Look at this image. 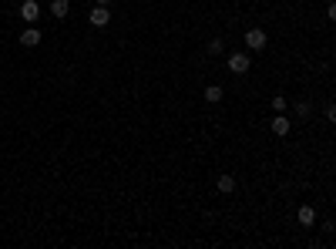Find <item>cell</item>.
I'll return each instance as SVG.
<instances>
[{
  "instance_id": "13",
  "label": "cell",
  "mask_w": 336,
  "mask_h": 249,
  "mask_svg": "<svg viewBox=\"0 0 336 249\" xmlns=\"http://www.w3.org/2000/svg\"><path fill=\"white\" fill-rule=\"evenodd\" d=\"M296 115L306 118V115H309V101H296Z\"/></svg>"
},
{
  "instance_id": "12",
  "label": "cell",
  "mask_w": 336,
  "mask_h": 249,
  "mask_svg": "<svg viewBox=\"0 0 336 249\" xmlns=\"http://www.w3.org/2000/svg\"><path fill=\"white\" fill-rule=\"evenodd\" d=\"M272 108H276V111H286V108H289V101H286L282 95H276V98H272Z\"/></svg>"
},
{
  "instance_id": "6",
  "label": "cell",
  "mask_w": 336,
  "mask_h": 249,
  "mask_svg": "<svg viewBox=\"0 0 336 249\" xmlns=\"http://www.w3.org/2000/svg\"><path fill=\"white\" fill-rule=\"evenodd\" d=\"M20 44H24V48H37V44H40V31H37V27H24V31H20Z\"/></svg>"
},
{
  "instance_id": "10",
  "label": "cell",
  "mask_w": 336,
  "mask_h": 249,
  "mask_svg": "<svg viewBox=\"0 0 336 249\" xmlns=\"http://www.w3.org/2000/svg\"><path fill=\"white\" fill-rule=\"evenodd\" d=\"M205 101H212V105L222 101V88H219V84H208V88H205Z\"/></svg>"
},
{
  "instance_id": "7",
  "label": "cell",
  "mask_w": 336,
  "mask_h": 249,
  "mask_svg": "<svg viewBox=\"0 0 336 249\" xmlns=\"http://www.w3.org/2000/svg\"><path fill=\"white\" fill-rule=\"evenodd\" d=\"M51 17H57V20H64L67 14H71V4H67V0H51Z\"/></svg>"
},
{
  "instance_id": "5",
  "label": "cell",
  "mask_w": 336,
  "mask_h": 249,
  "mask_svg": "<svg viewBox=\"0 0 336 249\" xmlns=\"http://www.w3.org/2000/svg\"><path fill=\"white\" fill-rule=\"evenodd\" d=\"M20 17H24L27 24H34V20L40 17V4L37 0H24V4H20Z\"/></svg>"
},
{
  "instance_id": "4",
  "label": "cell",
  "mask_w": 336,
  "mask_h": 249,
  "mask_svg": "<svg viewBox=\"0 0 336 249\" xmlns=\"http://www.w3.org/2000/svg\"><path fill=\"white\" fill-rule=\"evenodd\" d=\"M289 118H286V111H276V118H272V135H279V138H286L289 135Z\"/></svg>"
},
{
  "instance_id": "9",
  "label": "cell",
  "mask_w": 336,
  "mask_h": 249,
  "mask_svg": "<svg viewBox=\"0 0 336 249\" xmlns=\"http://www.w3.org/2000/svg\"><path fill=\"white\" fill-rule=\"evenodd\" d=\"M219 192H235V175H219Z\"/></svg>"
},
{
  "instance_id": "3",
  "label": "cell",
  "mask_w": 336,
  "mask_h": 249,
  "mask_svg": "<svg viewBox=\"0 0 336 249\" xmlns=\"http://www.w3.org/2000/svg\"><path fill=\"white\" fill-rule=\"evenodd\" d=\"M88 20H91V27H108V20H111V10L101 7V4H94V10L88 14Z\"/></svg>"
},
{
  "instance_id": "11",
  "label": "cell",
  "mask_w": 336,
  "mask_h": 249,
  "mask_svg": "<svg viewBox=\"0 0 336 249\" xmlns=\"http://www.w3.org/2000/svg\"><path fill=\"white\" fill-rule=\"evenodd\" d=\"M222 51H225V44H222V40H208V54H222Z\"/></svg>"
},
{
  "instance_id": "14",
  "label": "cell",
  "mask_w": 336,
  "mask_h": 249,
  "mask_svg": "<svg viewBox=\"0 0 336 249\" xmlns=\"http://www.w3.org/2000/svg\"><path fill=\"white\" fill-rule=\"evenodd\" d=\"M94 4H101V7H111V0H94Z\"/></svg>"
},
{
  "instance_id": "8",
  "label": "cell",
  "mask_w": 336,
  "mask_h": 249,
  "mask_svg": "<svg viewBox=\"0 0 336 249\" xmlns=\"http://www.w3.org/2000/svg\"><path fill=\"white\" fill-rule=\"evenodd\" d=\"M299 222H303V225H316V209H313V206H303V209H299Z\"/></svg>"
},
{
  "instance_id": "2",
  "label": "cell",
  "mask_w": 336,
  "mask_h": 249,
  "mask_svg": "<svg viewBox=\"0 0 336 249\" xmlns=\"http://www.w3.org/2000/svg\"><path fill=\"white\" fill-rule=\"evenodd\" d=\"M266 40H269V37H266L262 27H252V31H246V48H249V51H262V48H266Z\"/></svg>"
},
{
  "instance_id": "1",
  "label": "cell",
  "mask_w": 336,
  "mask_h": 249,
  "mask_svg": "<svg viewBox=\"0 0 336 249\" xmlns=\"http://www.w3.org/2000/svg\"><path fill=\"white\" fill-rule=\"evenodd\" d=\"M225 67L232 74H246L249 67H252V61H249V54H229L225 57Z\"/></svg>"
}]
</instances>
